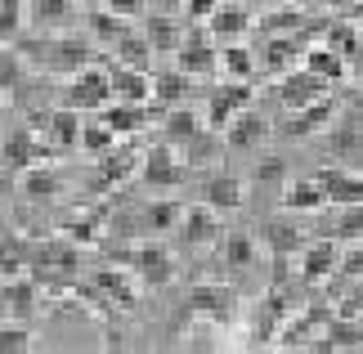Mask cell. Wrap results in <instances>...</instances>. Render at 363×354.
<instances>
[{"mask_svg":"<svg viewBox=\"0 0 363 354\" xmlns=\"http://www.w3.org/2000/svg\"><path fill=\"white\" fill-rule=\"evenodd\" d=\"M18 54L27 63H36L40 72H67V77L86 72L99 59L90 36H27L18 40Z\"/></svg>","mask_w":363,"mask_h":354,"instance_id":"cell-1","label":"cell"},{"mask_svg":"<svg viewBox=\"0 0 363 354\" xmlns=\"http://www.w3.org/2000/svg\"><path fill=\"white\" fill-rule=\"evenodd\" d=\"M323 153L332 166L363 171V112L359 108H350L345 117H332L328 135H323Z\"/></svg>","mask_w":363,"mask_h":354,"instance_id":"cell-2","label":"cell"},{"mask_svg":"<svg viewBox=\"0 0 363 354\" xmlns=\"http://www.w3.org/2000/svg\"><path fill=\"white\" fill-rule=\"evenodd\" d=\"M117 260L125 269H135V278L144 282V287H166V282L175 278V256L162 238H148V243H139L130 251H117Z\"/></svg>","mask_w":363,"mask_h":354,"instance_id":"cell-3","label":"cell"},{"mask_svg":"<svg viewBox=\"0 0 363 354\" xmlns=\"http://www.w3.org/2000/svg\"><path fill=\"white\" fill-rule=\"evenodd\" d=\"M189 171L193 166L162 139V144H152L144 153V162H139V184H144V189H157V193H171L189 179Z\"/></svg>","mask_w":363,"mask_h":354,"instance_id":"cell-4","label":"cell"},{"mask_svg":"<svg viewBox=\"0 0 363 354\" xmlns=\"http://www.w3.org/2000/svg\"><path fill=\"white\" fill-rule=\"evenodd\" d=\"M251 99H256V86L251 81H220V86L206 90V112H202V121L211 126V131H225V126L238 117L242 108H251Z\"/></svg>","mask_w":363,"mask_h":354,"instance_id":"cell-5","label":"cell"},{"mask_svg":"<svg viewBox=\"0 0 363 354\" xmlns=\"http://www.w3.org/2000/svg\"><path fill=\"white\" fill-rule=\"evenodd\" d=\"M50 144H45V135H36L32 126H18V131H9L5 139H0V166L5 171H27V166H36V162H45L50 157Z\"/></svg>","mask_w":363,"mask_h":354,"instance_id":"cell-6","label":"cell"},{"mask_svg":"<svg viewBox=\"0 0 363 354\" xmlns=\"http://www.w3.org/2000/svg\"><path fill=\"white\" fill-rule=\"evenodd\" d=\"M305 50H310V36L305 32H296V36H260L256 67L264 77H283V72H291V67L305 59Z\"/></svg>","mask_w":363,"mask_h":354,"instance_id":"cell-7","label":"cell"},{"mask_svg":"<svg viewBox=\"0 0 363 354\" xmlns=\"http://www.w3.org/2000/svg\"><path fill=\"white\" fill-rule=\"evenodd\" d=\"M175 67H179L184 77H193V81L216 77V72H220V50H216V40L206 36V32H184V40H179V50H175Z\"/></svg>","mask_w":363,"mask_h":354,"instance_id":"cell-8","label":"cell"},{"mask_svg":"<svg viewBox=\"0 0 363 354\" xmlns=\"http://www.w3.org/2000/svg\"><path fill=\"white\" fill-rule=\"evenodd\" d=\"M332 94V86L323 77H314V72H305V67H291V72H283L274 81V99H278V108L283 112H296L305 104H314V99H323Z\"/></svg>","mask_w":363,"mask_h":354,"instance_id":"cell-9","label":"cell"},{"mask_svg":"<svg viewBox=\"0 0 363 354\" xmlns=\"http://www.w3.org/2000/svg\"><path fill=\"white\" fill-rule=\"evenodd\" d=\"M113 104V86H108V67H86L63 86V108H108Z\"/></svg>","mask_w":363,"mask_h":354,"instance_id":"cell-10","label":"cell"},{"mask_svg":"<svg viewBox=\"0 0 363 354\" xmlns=\"http://www.w3.org/2000/svg\"><path fill=\"white\" fill-rule=\"evenodd\" d=\"M323 18H310L301 5H274V9H264L256 23H251V32L256 36H296V32H323Z\"/></svg>","mask_w":363,"mask_h":354,"instance_id":"cell-11","label":"cell"},{"mask_svg":"<svg viewBox=\"0 0 363 354\" xmlns=\"http://www.w3.org/2000/svg\"><path fill=\"white\" fill-rule=\"evenodd\" d=\"M314 238H332V243H359L363 238V202L350 206H323L314 220Z\"/></svg>","mask_w":363,"mask_h":354,"instance_id":"cell-12","label":"cell"},{"mask_svg":"<svg viewBox=\"0 0 363 354\" xmlns=\"http://www.w3.org/2000/svg\"><path fill=\"white\" fill-rule=\"evenodd\" d=\"M332 117H337V99L323 94V99H314V104H305L296 112H287L283 126H278V135L283 139H310L314 131H328Z\"/></svg>","mask_w":363,"mask_h":354,"instance_id":"cell-13","label":"cell"},{"mask_svg":"<svg viewBox=\"0 0 363 354\" xmlns=\"http://www.w3.org/2000/svg\"><path fill=\"white\" fill-rule=\"evenodd\" d=\"M341 265V243H332V238H310L301 251V282L305 287H318V282H328L337 274Z\"/></svg>","mask_w":363,"mask_h":354,"instance_id":"cell-14","label":"cell"},{"mask_svg":"<svg viewBox=\"0 0 363 354\" xmlns=\"http://www.w3.org/2000/svg\"><path fill=\"white\" fill-rule=\"evenodd\" d=\"M269 135H274V121L264 117L260 108H242L238 117H233V121L225 126V144H229V148H238V153L260 148Z\"/></svg>","mask_w":363,"mask_h":354,"instance_id":"cell-15","label":"cell"},{"mask_svg":"<svg viewBox=\"0 0 363 354\" xmlns=\"http://www.w3.org/2000/svg\"><path fill=\"white\" fill-rule=\"evenodd\" d=\"M90 287L99 292V301H113L121 309H130L135 305V269H125V265H99L90 274Z\"/></svg>","mask_w":363,"mask_h":354,"instance_id":"cell-16","label":"cell"},{"mask_svg":"<svg viewBox=\"0 0 363 354\" xmlns=\"http://www.w3.org/2000/svg\"><path fill=\"white\" fill-rule=\"evenodd\" d=\"M242 179L238 175H229V171H211L202 184H198V202H206L211 211H220V216H229V211H238L242 206Z\"/></svg>","mask_w":363,"mask_h":354,"instance_id":"cell-17","label":"cell"},{"mask_svg":"<svg viewBox=\"0 0 363 354\" xmlns=\"http://www.w3.org/2000/svg\"><path fill=\"white\" fill-rule=\"evenodd\" d=\"M318 189H323L328 206H350V202H363V171H345V166H323L314 171Z\"/></svg>","mask_w":363,"mask_h":354,"instance_id":"cell-18","label":"cell"},{"mask_svg":"<svg viewBox=\"0 0 363 354\" xmlns=\"http://www.w3.org/2000/svg\"><path fill=\"white\" fill-rule=\"evenodd\" d=\"M260 243H264V251L269 256H301L305 251V243H310V233L301 229V224H291L287 216H274V220H264L260 224Z\"/></svg>","mask_w":363,"mask_h":354,"instance_id":"cell-19","label":"cell"},{"mask_svg":"<svg viewBox=\"0 0 363 354\" xmlns=\"http://www.w3.org/2000/svg\"><path fill=\"white\" fill-rule=\"evenodd\" d=\"M251 23L256 18L247 13V5H238V0H220L216 13L206 18V36L220 40V45H229V40H242L251 32Z\"/></svg>","mask_w":363,"mask_h":354,"instance_id":"cell-20","label":"cell"},{"mask_svg":"<svg viewBox=\"0 0 363 354\" xmlns=\"http://www.w3.org/2000/svg\"><path fill=\"white\" fill-rule=\"evenodd\" d=\"M179 243L184 247H206V243H220V211H211L206 202L198 206H184V216H179Z\"/></svg>","mask_w":363,"mask_h":354,"instance_id":"cell-21","label":"cell"},{"mask_svg":"<svg viewBox=\"0 0 363 354\" xmlns=\"http://www.w3.org/2000/svg\"><path fill=\"white\" fill-rule=\"evenodd\" d=\"M108 86H113L117 104H152V72H139V67H125V63H108Z\"/></svg>","mask_w":363,"mask_h":354,"instance_id":"cell-22","label":"cell"},{"mask_svg":"<svg viewBox=\"0 0 363 354\" xmlns=\"http://www.w3.org/2000/svg\"><path fill=\"white\" fill-rule=\"evenodd\" d=\"M220 265H225L229 274H251V269L260 265V243L242 229L220 233Z\"/></svg>","mask_w":363,"mask_h":354,"instance_id":"cell-23","label":"cell"},{"mask_svg":"<svg viewBox=\"0 0 363 354\" xmlns=\"http://www.w3.org/2000/svg\"><path fill=\"white\" fill-rule=\"evenodd\" d=\"M27 265H36V269H63V274H72V269L81 265V247L67 243V238L27 243Z\"/></svg>","mask_w":363,"mask_h":354,"instance_id":"cell-24","label":"cell"},{"mask_svg":"<svg viewBox=\"0 0 363 354\" xmlns=\"http://www.w3.org/2000/svg\"><path fill=\"white\" fill-rule=\"evenodd\" d=\"M179 216H184V206H179V202H171V197H152V202L139 206L135 229L144 233V238H166V233L179 229Z\"/></svg>","mask_w":363,"mask_h":354,"instance_id":"cell-25","label":"cell"},{"mask_svg":"<svg viewBox=\"0 0 363 354\" xmlns=\"http://www.w3.org/2000/svg\"><path fill=\"white\" fill-rule=\"evenodd\" d=\"M18 193L27 197V202H54V197L63 193V171H59V166H50V162L27 166L23 179H18Z\"/></svg>","mask_w":363,"mask_h":354,"instance_id":"cell-26","label":"cell"},{"mask_svg":"<svg viewBox=\"0 0 363 354\" xmlns=\"http://www.w3.org/2000/svg\"><path fill=\"white\" fill-rule=\"evenodd\" d=\"M27 23L36 32H63L77 23V0H27Z\"/></svg>","mask_w":363,"mask_h":354,"instance_id":"cell-27","label":"cell"},{"mask_svg":"<svg viewBox=\"0 0 363 354\" xmlns=\"http://www.w3.org/2000/svg\"><path fill=\"white\" fill-rule=\"evenodd\" d=\"M202 131H206V121H202L198 108H184V104H179V108H166V117H162V139H166L171 148H184L189 139H198Z\"/></svg>","mask_w":363,"mask_h":354,"instance_id":"cell-28","label":"cell"},{"mask_svg":"<svg viewBox=\"0 0 363 354\" xmlns=\"http://www.w3.org/2000/svg\"><path fill=\"white\" fill-rule=\"evenodd\" d=\"M0 309H5L13 323H32V314H36V282L32 278L0 282Z\"/></svg>","mask_w":363,"mask_h":354,"instance_id":"cell-29","label":"cell"},{"mask_svg":"<svg viewBox=\"0 0 363 354\" xmlns=\"http://www.w3.org/2000/svg\"><path fill=\"white\" fill-rule=\"evenodd\" d=\"M45 144L54 153H72L81 144V112L77 108H54L45 117Z\"/></svg>","mask_w":363,"mask_h":354,"instance_id":"cell-30","label":"cell"},{"mask_svg":"<svg viewBox=\"0 0 363 354\" xmlns=\"http://www.w3.org/2000/svg\"><path fill=\"white\" fill-rule=\"evenodd\" d=\"M157 117V108H148V104H108V108H99V121L104 126H113L117 135H139L144 126Z\"/></svg>","mask_w":363,"mask_h":354,"instance_id":"cell-31","label":"cell"},{"mask_svg":"<svg viewBox=\"0 0 363 354\" xmlns=\"http://www.w3.org/2000/svg\"><path fill=\"white\" fill-rule=\"evenodd\" d=\"M323 45L332 50V54H341L345 63H363V27L359 23H350V18H337V23H328L323 27Z\"/></svg>","mask_w":363,"mask_h":354,"instance_id":"cell-32","label":"cell"},{"mask_svg":"<svg viewBox=\"0 0 363 354\" xmlns=\"http://www.w3.org/2000/svg\"><path fill=\"white\" fill-rule=\"evenodd\" d=\"M144 40L152 45V54H175L184 40V27L171 13H144Z\"/></svg>","mask_w":363,"mask_h":354,"instance_id":"cell-33","label":"cell"},{"mask_svg":"<svg viewBox=\"0 0 363 354\" xmlns=\"http://www.w3.org/2000/svg\"><path fill=\"white\" fill-rule=\"evenodd\" d=\"M135 171V153L130 148H113V153H104L99 157V171H94L90 179V193H108V189H117V184Z\"/></svg>","mask_w":363,"mask_h":354,"instance_id":"cell-34","label":"cell"},{"mask_svg":"<svg viewBox=\"0 0 363 354\" xmlns=\"http://www.w3.org/2000/svg\"><path fill=\"white\" fill-rule=\"evenodd\" d=\"M278 202H283V211H323L328 206V197H323V189H318V179L310 175V179H287L283 184V193H278Z\"/></svg>","mask_w":363,"mask_h":354,"instance_id":"cell-35","label":"cell"},{"mask_svg":"<svg viewBox=\"0 0 363 354\" xmlns=\"http://www.w3.org/2000/svg\"><path fill=\"white\" fill-rule=\"evenodd\" d=\"M193 99V77H184L175 67V72H157L152 77V104L157 108H179Z\"/></svg>","mask_w":363,"mask_h":354,"instance_id":"cell-36","label":"cell"},{"mask_svg":"<svg viewBox=\"0 0 363 354\" xmlns=\"http://www.w3.org/2000/svg\"><path fill=\"white\" fill-rule=\"evenodd\" d=\"M220 72L229 81H256L260 67H256V50H247L242 40H229V45H220Z\"/></svg>","mask_w":363,"mask_h":354,"instance_id":"cell-37","label":"cell"},{"mask_svg":"<svg viewBox=\"0 0 363 354\" xmlns=\"http://www.w3.org/2000/svg\"><path fill=\"white\" fill-rule=\"evenodd\" d=\"M301 67H305V72H314V77H323L328 86H337L350 63H345L341 54H332L328 45H310V50H305V59H301Z\"/></svg>","mask_w":363,"mask_h":354,"instance_id":"cell-38","label":"cell"},{"mask_svg":"<svg viewBox=\"0 0 363 354\" xmlns=\"http://www.w3.org/2000/svg\"><path fill=\"white\" fill-rule=\"evenodd\" d=\"M117 131H113V126H104L99 117H94V121H81V153H86V157H94V162H99L104 157V153H113L117 148Z\"/></svg>","mask_w":363,"mask_h":354,"instance_id":"cell-39","label":"cell"},{"mask_svg":"<svg viewBox=\"0 0 363 354\" xmlns=\"http://www.w3.org/2000/svg\"><path fill=\"white\" fill-rule=\"evenodd\" d=\"M86 32H90V40H99V45H117L135 27L125 18H117V13H108V9H94V13H86Z\"/></svg>","mask_w":363,"mask_h":354,"instance_id":"cell-40","label":"cell"},{"mask_svg":"<svg viewBox=\"0 0 363 354\" xmlns=\"http://www.w3.org/2000/svg\"><path fill=\"white\" fill-rule=\"evenodd\" d=\"M117 59L113 63H125V67H139V72H148V59H152V45L144 40V32H125L117 45H113Z\"/></svg>","mask_w":363,"mask_h":354,"instance_id":"cell-41","label":"cell"},{"mask_svg":"<svg viewBox=\"0 0 363 354\" xmlns=\"http://www.w3.org/2000/svg\"><path fill=\"white\" fill-rule=\"evenodd\" d=\"M23 72H27V59L18 54V45H0V94H13L23 86Z\"/></svg>","mask_w":363,"mask_h":354,"instance_id":"cell-42","label":"cell"},{"mask_svg":"<svg viewBox=\"0 0 363 354\" xmlns=\"http://www.w3.org/2000/svg\"><path fill=\"white\" fill-rule=\"evenodd\" d=\"M175 153H179V157H184L189 166H206V162H216V157H220V139H216L211 126H206L198 139H189V144H184V148H175Z\"/></svg>","mask_w":363,"mask_h":354,"instance_id":"cell-43","label":"cell"},{"mask_svg":"<svg viewBox=\"0 0 363 354\" xmlns=\"http://www.w3.org/2000/svg\"><path fill=\"white\" fill-rule=\"evenodd\" d=\"M27 23V0H0V45H9Z\"/></svg>","mask_w":363,"mask_h":354,"instance_id":"cell-44","label":"cell"},{"mask_svg":"<svg viewBox=\"0 0 363 354\" xmlns=\"http://www.w3.org/2000/svg\"><path fill=\"white\" fill-rule=\"evenodd\" d=\"M256 184H260V189H283V184H287V162L278 157V153L260 157L256 162Z\"/></svg>","mask_w":363,"mask_h":354,"instance_id":"cell-45","label":"cell"},{"mask_svg":"<svg viewBox=\"0 0 363 354\" xmlns=\"http://www.w3.org/2000/svg\"><path fill=\"white\" fill-rule=\"evenodd\" d=\"M36 345V332L27 323H0V354H13V350H32Z\"/></svg>","mask_w":363,"mask_h":354,"instance_id":"cell-46","label":"cell"},{"mask_svg":"<svg viewBox=\"0 0 363 354\" xmlns=\"http://www.w3.org/2000/svg\"><path fill=\"white\" fill-rule=\"evenodd\" d=\"M337 314H350V319H359V314H363V278H350V282H341V301H337Z\"/></svg>","mask_w":363,"mask_h":354,"instance_id":"cell-47","label":"cell"},{"mask_svg":"<svg viewBox=\"0 0 363 354\" xmlns=\"http://www.w3.org/2000/svg\"><path fill=\"white\" fill-rule=\"evenodd\" d=\"M332 278H341V282L363 278V238H359L350 251H341V265H337V274H332Z\"/></svg>","mask_w":363,"mask_h":354,"instance_id":"cell-48","label":"cell"},{"mask_svg":"<svg viewBox=\"0 0 363 354\" xmlns=\"http://www.w3.org/2000/svg\"><path fill=\"white\" fill-rule=\"evenodd\" d=\"M104 9L117 13V18H125V23H135V18L148 13V0H104Z\"/></svg>","mask_w":363,"mask_h":354,"instance_id":"cell-49","label":"cell"},{"mask_svg":"<svg viewBox=\"0 0 363 354\" xmlns=\"http://www.w3.org/2000/svg\"><path fill=\"white\" fill-rule=\"evenodd\" d=\"M216 5H220V0H184V18L189 23H206L216 13Z\"/></svg>","mask_w":363,"mask_h":354,"instance_id":"cell-50","label":"cell"},{"mask_svg":"<svg viewBox=\"0 0 363 354\" xmlns=\"http://www.w3.org/2000/svg\"><path fill=\"white\" fill-rule=\"evenodd\" d=\"M350 23H359V27H363V0H354V5H350Z\"/></svg>","mask_w":363,"mask_h":354,"instance_id":"cell-51","label":"cell"},{"mask_svg":"<svg viewBox=\"0 0 363 354\" xmlns=\"http://www.w3.org/2000/svg\"><path fill=\"white\" fill-rule=\"evenodd\" d=\"M328 5H332V9H350L354 0H328Z\"/></svg>","mask_w":363,"mask_h":354,"instance_id":"cell-52","label":"cell"},{"mask_svg":"<svg viewBox=\"0 0 363 354\" xmlns=\"http://www.w3.org/2000/svg\"><path fill=\"white\" fill-rule=\"evenodd\" d=\"M86 5H104V0H86Z\"/></svg>","mask_w":363,"mask_h":354,"instance_id":"cell-53","label":"cell"}]
</instances>
